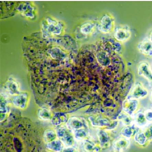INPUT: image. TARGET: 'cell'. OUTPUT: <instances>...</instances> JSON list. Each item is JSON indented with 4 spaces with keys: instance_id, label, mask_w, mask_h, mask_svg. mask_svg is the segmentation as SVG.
Segmentation results:
<instances>
[{
    "instance_id": "34",
    "label": "cell",
    "mask_w": 152,
    "mask_h": 152,
    "mask_svg": "<svg viewBox=\"0 0 152 152\" xmlns=\"http://www.w3.org/2000/svg\"><path fill=\"white\" fill-rule=\"evenodd\" d=\"M46 152H52V151H46Z\"/></svg>"
},
{
    "instance_id": "3",
    "label": "cell",
    "mask_w": 152,
    "mask_h": 152,
    "mask_svg": "<svg viewBox=\"0 0 152 152\" xmlns=\"http://www.w3.org/2000/svg\"><path fill=\"white\" fill-rule=\"evenodd\" d=\"M131 37V30L127 25H119L114 28L113 37L119 42H126Z\"/></svg>"
},
{
    "instance_id": "20",
    "label": "cell",
    "mask_w": 152,
    "mask_h": 152,
    "mask_svg": "<svg viewBox=\"0 0 152 152\" xmlns=\"http://www.w3.org/2000/svg\"><path fill=\"white\" fill-rule=\"evenodd\" d=\"M76 141L82 142L86 139H89V130L87 129H81L72 132Z\"/></svg>"
},
{
    "instance_id": "28",
    "label": "cell",
    "mask_w": 152,
    "mask_h": 152,
    "mask_svg": "<svg viewBox=\"0 0 152 152\" xmlns=\"http://www.w3.org/2000/svg\"><path fill=\"white\" fill-rule=\"evenodd\" d=\"M144 133L150 142L152 141V123H149L147 126L141 129Z\"/></svg>"
},
{
    "instance_id": "5",
    "label": "cell",
    "mask_w": 152,
    "mask_h": 152,
    "mask_svg": "<svg viewBox=\"0 0 152 152\" xmlns=\"http://www.w3.org/2000/svg\"><path fill=\"white\" fill-rule=\"evenodd\" d=\"M97 139L98 144L102 150H106L112 146V138L107 130L103 129L97 130Z\"/></svg>"
},
{
    "instance_id": "21",
    "label": "cell",
    "mask_w": 152,
    "mask_h": 152,
    "mask_svg": "<svg viewBox=\"0 0 152 152\" xmlns=\"http://www.w3.org/2000/svg\"><path fill=\"white\" fill-rule=\"evenodd\" d=\"M6 88L7 92L11 95L19 94L18 85L12 79H10L7 81L6 84Z\"/></svg>"
},
{
    "instance_id": "24",
    "label": "cell",
    "mask_w": 152,
    "mask_h": 152,
    "mask_svg": "<svg viewBox=\"0 0 152 152\" xmlns=\"http://www.w3.org/2000/svg\"><path fill=\"white\" fill-rule=\"evenodd\" d=\"M37 116L40 119L43 121L51 120L53 117L51 111L45 108H40L38 110Z\"/></svg>"
},
{
    "instance_id": "10",
    "label": "cell",
    "mask_w": 152,
    "mask_h": 152,
    "mask_svg": "<svg viewBox=\"0 0 152 152\" xmlns=\"http://www.w3.org/2000/svg\"><path fill=\"white\" fill-rule=\"evenodd\" d=\"M139 105L138 100L126 98L123 102L122 111L129 116L133 117L135 113L137 112Z\"/></svg>"
},
{
    "instance_id": "14",
    "label": "cell",
    "mask_w": 152,
    "mask_h": 152,
    "mask_svg": "<svg viewBox=\"0 0 152 152\" xmlns=\"http://www.w3.org/2000/svg\"><path fill=\"white\" fill-rule=\"evenodd\" d=\"M46 20V30L48 32L53 34H59L62 28L61 24L50 18H48Z\"/></svg>"
},
{
    "instance_id": "32",
    "label": "cell",
    "mask_w": 152,
    "mask_h": 152,
    "mask_svg": "<svg viewBox=\"0 0 152 152\" xmlns=\"http://www.w3.org/2000/svg\"><path fill=\"white\" fill-rule=\"evenodd\" d=\"M148 38H149V40L152 42V29L149 32V35H148Z\"/></svg>"
},
{
    "instance_id": "7",
    "label": "cell",
    "mask_w": 152,
    "mask_h": 152,
    "mask_svg": "<svg viewBox=\"0 0 152 152\" xmlns=\"http://www.w3.org/2000/svg\"><path fill=\"white\" fill-rule=\"evenodd\" d=\"M92 126L99 128H105L106 130H112V122L105 117L102 116L97 117L91 116L88 118Z\"/></svg>"
},
{
    "instance_id": "23",
    "label": "cell",
    "mask_w": 152,
    "mask_h": 152,
    "mask_svg": "<svg viewBox=\"0 0 152 152\" xmlns=\"http://www.w3.org/2000/svg\"><path fill=\"white\" fill-rule=\"evenodd\" d=\"M97 61L103 66H107L110 63V59L109 55L105 52L101 51L96 55Z\"/></svg>"
},
{
    "instance_id": "1",
    "label": "cell",
    "mask_w": 152,
    "mask_h": 152,
    "mask_svg": "<svg viewBox=\"0 0 152 152\" xmlns=\"http://www.w3.org/2000/svg\"><path fill=\"white\" fill-rule=\"evenodd\" d=\"M58 139H59L65 147L75 146L76 140L72 131L67 127L61 126L56 130Z\"/></svg>"
},
{
    "instance_id": "18",
    "label": "cell",
    "mask_w": 152,
    "mask_h": 152,
    "mask_svg": "<svg viewBox=\"0 0 152 152\" xmlns=\"http://www.w3.org/2000/svg\"><path fill=\"white\" fill-rule=\"evenodd\" d=\"M64 147L62 142L59 139L46 144V150L53 152H61Z\"/></svg>"
},
{
    "instance_id": "30",
    "label": "cell",
    "mask_w": 152,
    "mask_h": 152,
    "mask_svg": "<svg viewBox=\"0 0 152 152\" xmlns=\"http://www.w3.org/2000/svg\"><path fill=\"white\" fill-rule=\"evenodd\" d=\"M145 118L148 123H152V109H148L144 111Z\"/></svg>"
},
{
    "instance_id": "19",
    "label": "cell",
    "mask_w": 152,
    "mask_h": 152,
    "mask_svg": "<svg viewBox=\"0 0 152 152\" xmlns=\"http://www.w3.org/2000/svg\"><path fill=\"white\" fill-rule=\"evenodd\" d=\"M68 117L65 113H57L53 116L51 122L53 126H59L62 123L67 122L68 121Z\"/></svg>"
},
{
    "instance_id": "8",
    "label": "cell",
    "mask_w": 152,
    "mask_h": 152,
    "mask_svg": "<svg viewBox=\"0 0 152 152\" xmlns=\"http://www.w3.org/2000/svg\"><path fill=\"white\" fill-rule=\"evenodd\" d=\"M130 139L121 136L113 140L112 144V147L114 151L125 152L130 148Z\"/></svg>"
},
{
    "instance_id": "25",
    "label": "cell",
    "mask_w": 152,
    "mask_h": 152,
    "mask_svg": "<svg viewBox=\"0 0 152 152\" xmlns=\"http://www.w3.org/2000/svg\"><path fill=\"white\" fill-rule=\"evenodd\" d=\"M117 118L119 120L122 122L125 126H131L134 123L133 117L129 116L123 111L120 113Z\"/></svg>"
},
{
    "instance_id": "29",
    "label": "cell",
    "mask_w": 152,
    "mask_h": 152,
    "mask_svg": "<svg viewBox=\"0 0 152 152\" xmlns=\"http://www.w3.org/2000/svg\"><path fill=\"white\" fill-rule=\"evenodd\" d=\"M6 100L4 98L2 99L1 97V115L3 114L4 119L7 113L9 111V108H8V105H7V103H6Z\"/></svg>"
},
{
    "instance_id": "17",
    "label": "cell",
    "mask_w": 152,
    "mask_h": 152,
    "mask_svg": "<svg viewBox=\"0 0 152 152\" xmlns=\"http://www.w3.org/2000/svg\"><path fill=\"white\" fill-rule=\"evenodd\" d=\"M27 101L28 95L26 93H23L15 96L12 100V103L17 108L24 109L26 106Z\"/></svg>"
},
{
    "instance_id": "35",
    "label": "cell",
    "mask_w": 152,
    "mask_h": 152,
    "mask_svg": "<svg viewBox=\"0 0 152 152\" xmlns=\"http://www.w3.org/2000/svg\"><path fill=\"white\" fill-rule=\"evenodd\" d=\"M116 152L114 151H111V152Z\"/></svg>"
},
{
    "instance_id": "33",
    "label": "cell",
    "mask_w": 152,
    "mask_h": 152,
    "mask_svg": "<svg viewBox=\"0 0 152 152\" xmlns=\"http://www.w3.org/2000/svg\"><path fill=\"white\" fill-rule=\"evenodd\" d=\"M150 99H151V101L152 102V89L151 91V95H150Z\"/></svg>"
},
{
    "instance_id": "2",
    "label": "cell",
    "mask_w": 152,
    "mask_h": 152,
    "mask_svg": "<svg viewBox=\"0 0 152 152\" xmlns=\"http://www.w3.org/2000/svg\"><path fill=\"white\" fill-rule=\"evenodd\" d=\"M112 15L109 13L104 14L102 17L98 26L99 31L104 34H109L114 30L115 21Z\"/></svg>"
},
{
    "instance_id": "11",
    "label": "cell",
    "mask_w": 152,
    "mask_h": 152,
    "mask_svg": "<svg viewBox=\"0 0 152 152\" xmlns=\"http://www.w3.org/2000/svg\"><path fill=\"white\" fill-rule=\"evenodd\" d=\"M80 149L83 152H100L102 150L98 143L89 139L80 142Z\"/></svg>"
},
{
    "instance_id": "4",
    "label": "cell",
    "mask_w": 152,
    "mask_h": 152,
    "mask_svg": "<svg viewBox=\"0 0 152 152\" xmlns=\"http://www.w3.org/2000/svg\"><path fill=\"white\" fill-rule=\"evenodd\" d=\"M149 94V91L143 85L140 83H135L130 92L127 96V99H134L139 100L145 98Z\"/></svg>"
},
{
    "instance_id": "9",
    "label": "cell",
    "mask_w": 152,
    "mask_h": 152,
    "mask_svg": "<svg viewBox=\"0 0 152 152\" xmlns=\"http://www.w3.org/2000/svg\"><path fill=\"white\" fill-rule=\"evenodd\" d=\"M138 75L146 79L152 85V70L151 65L145 61H140L137 67Z\"/></svg>"
},
{
    "instance_id": "22",
    "label": "cell",
    "mask_w": 152,
    "mask_h": 152,
    "mask_svg": "<svg viewBox=\"0 0 152 152\" xmlns=\"http://www.w3.org/2000/svg\"><path fill=\"white\" fill-rule=\"evenodd\" d=\"M58 139L56 131L48 129L43 133V140L45 144Z\"/></svg>"
},
{
    "instance_id": "16",
    "label": "cell",
    "mask_w": 152,
    "mask_h": 152,
    "mask_svg": "<svg viewBox=\"0 0 152 152\" xmlns=\"http://www.w3.org/2000/svg\"><path fill=\"white\" fill-rule=\"evenodd\" d=\"M133 118L134 124L139 128H143L149 124L145 118L144 112H137Z\"/></svg>"
},
{
    "instance_id": "13",
    "label": "cell",
    "mask_w": 152,
    "mask_h": 152,
    "mask_svg": "<svg viewBox=\"0 0 152 152\" xmlns=\"http://www.w3.org/2000/svg\"><path fill=\"white\" fill-rule=\"evenodd\" d=\"M139 128L134 123L131 126H124L120 131L121 136L129 139L133 138L135 134L141 130V129Z\"/></svg>"
},
{
    "instance_id": "6",
    "label": "cell",
    "mask_w": 152,
    "mask_h": 152,
    "mask_svg": "<svg viewBox=\"0 0 152 152\" xmlns=\"http://www.w3.org/2000/svg\"><path fill=\"white\" fill-rule=\"evenodd\" d=\"M66 126L72 132L81 129H89L87 122L84 119L76 117L70 118L66 123Z\"/></svg>"
},
{
    "instance_id": "31",
    "label": "cell",
    "mask_w": 152,
    "mask_h": 152,
    "mask_svg": "<svg viewBox=\"0 0 152 152\" xmlns=\"http://www.w3.org/2000/svg\"><path fill=\"white\" fill-rule=\"evenodd\" d=\"M61 152H79V151L75 146H72L65 147Z\"/></svg>"
},
{
    "instance_id": "27",
    "label": "cell",
    "mask_w": 152,
    "mask_h": 152,
    "mask_svg": "<svg viewBox=\"0 0 152 152\" xmlns=\"http://www.w3.org/2000/svg\"><path fill=\"white\" fill-rule=\"evenodd\" d=\"M21 9L19 10L23 14L28 17H30L33 18L32 17L34 16L33 13V8L30 5L28 4H24L22 6L21 5Z\"/></svg>"
},
{
    "instance_id": "12",
    "label": "cell",
    "mask_w": 152,
    "mask_h": 152,
    "mask_svg": "<svg viewBox=\"0 0 152 152\" xmlns=\"http://www.w3.org/2000/svg\"><path fill=\"white\" fill-rule=\"evenodd\" d=\"M137 49L142 54L148 57H152V42L146 38L139 42Z\"/></svg>"
},
{
    "instance_id": "15",
    "label": "cell",
    "mask_w": 152,
    "mask_h": 152,
    "mask_svg": "<svg viewBox=\"0 0 152 152\" xmlns=\"http://www.w3.org/2000/svg\"><path fill=\"white\" fill-rule=\"evenodd\" d=\"M133 139L135 143L137 146H140L142 148L146 147L150 143L142 129L139 130L135 134L133 137Z\"/></svg>"
},
{
    "instance_id": "26",
    "label": "cell",
    "mask_w": 152,
    "mask_h": 152,
    "mask_svg": "<svg viewBox=\"0 0 152 152\" xmlns=\"http://www.w3.org/2000/svg\"><path fill=\"white\" fill-rule=\"evenodd\" d=\"M94 28V23L91 22H86L81 26L80 31L84 35H88L93 32Z\"/></svg>"
}]
</instances>
